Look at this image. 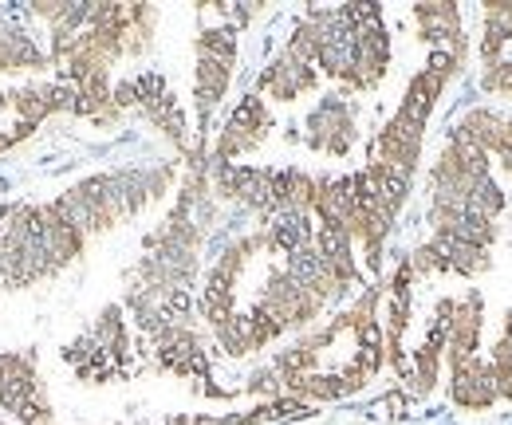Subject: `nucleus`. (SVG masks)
Wrapping results in <instances>:
<instances>
[{
	"instance_id": "nucleus-1",
	"label": "nucleus",
	"mask_w": 512,
	"mask_h": 425,
	"mask_svg": "<svg viewBox=\"0 0 512 425\" xmlns=\"http://www.w3.org/2000/svg\"><path fill=\"white\" fill-rule=\"evenodd\" d=\"M233 60H237V28L217 24L197 36V79H193V99H197V134L205 138L209 115L229 91L233 79Z\"/></svg>"
},
{
	"instance_id": "nucleus-2",
	"label": "nucleus",
	"mask_w": 512,
	"mask_h": 425,
	"mask_svg": "<svg viewBox=\"0 0 512 425\" xmlns=\"http://www.w3.org/2000/svg\"><path fill=\"white\" fill-rule=\"evenodd\" d=\"M0 406L24 425H56L36 378V355H0Z\"/></svg>"
},
{
	"instance_id": "nucleus-3",
	"label": "nucleus",
	"mask_w": 512,
	"mask_h": 425,
	"mask_svg": "<svg viewBox=\"0 0 512 425\" xmlns=\"http://www.w3.org/2000/svg\"><path fill=\"white\" fill-rule=\"evenodd\" d=\"M485 36H512V4H489L481 8ZM481 87L489 95L512 99V56L509 52H481Z\"/></svg>"
},
{
	"instance_id": "nucleus-4",
	"label": "nucleus",
	"mask_w": 512,
	"mask_h": 425,
	"mask_svg": "<svg viewBox=\"0 0 512 425\" xmlns=\"http://www.w3.org/2000/svg\"><path fill=\"white\" fill-rule=\"evenodd\" d=\"M52 56H44L32 36L16 32V28H0V71H16V67H44Z\"/></svg>"
}]
</instances>
